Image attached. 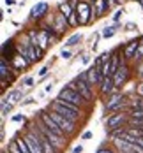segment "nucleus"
Here are the masks:
<instances>
[{
	"mask_svg": "<svg viewBox=\"0 0 143 153\" xmlns=\"http://www.w3.org/2000/svg\"><path fill=\"white\" fill-rule=\"evenodd\" d=\"M115 83H113V77H104L103 85H101V95H111L115 92Z\"/></svg>",
	"mask_w": 143,
	"mask_h": 153,
	"instance_id": "2eb2a0df",
	"label": "nucleus"
},
{
	"mask_svg": "<svg viewBox=\"0 0 143 153\" xmlns=\"http://www.w3.org/2000/svg\"><path fill=\"white\" fill-rule=\"evenodd\" d=\"M2 153H9V152H7V150H4V152H2Z\"/></svg>",
	"mask_w": 143,
	"mask_h": 153,
	"instance_id": "a19ab883",
	"label": "nucleus"
},
{
	"mask_svg": "<svg viewBox=\"0 0 143 153\" xmlns=\"http://www.w3.org/2000/svg\"><path fill=\"white\" fill-rule=\"evenodd\" d=\"M140 76L143 77V62H142V63H140Z\"/></svg>",
	"mask_w": 143,
	"mask_h": 153,
	"instance_id": "e433bc0d",
	"label": "nucleus"
},
{
	"mask_svg": "<svg viewBox=\"0 0 143 153\" xmlns=\"http://www.w3.org/2000/svg\"><path fill=\"white\" fill-rule=\"evenodd\" d=\"M5 99H7L9 102H13V104L19 102V99H21V90H11V92L5 95Z\"/></svg>",
	"mask_w": 143,
	"mask_h": 153,
	"instance_id": "f3484780",
	"label": "nucleus"
},
{
	"mask_svg": "<svg viewBox=\"0 0 143 153\" xmlns=\"http://www.w3.org/2000/svg\"><path fill=\"white\" fill-rule=\"evenodd\" d=\"M129 118H127L126 113H111L110 116H108V120H106V130H110V132H113V130H117V128H122V125L127 122Z\"/></svg>",
	"mask_w": 143,
	"mask_h": 153,
	"instance_id": "423d86ee",
	"label": "nucleus"
},
{
	"mask_svg": "<svg viewBox=\"0 0 143 153\" xmlns=\"http://www.w3.org/2000/svg\"><path fill=\"white\" fill-rule=\"evenodd\" d=\"M90 62V56H83V63H88Z\"/></svg>",
	"mask_w": 143,
	"mask_h": 153,
	"instance_id": "4c0bfd02",
	"label": "nucleus"
},
{
	"mask_svg": "<svg viewBox=\"0 0 143 153\" xmlns=\"http://www.w3.org/2000/svg\"><path fill=\"white\" fill-rule=\"evenodd\" d=\"M74 11H76V9H74V7H73L71 4H69V0H67V2H62V4L58 5V13H62V14L65 16V18H69V16L73 14Z\"/></svg>",
	"mask_w": 143,
	"mask_h": 153,
	"instance_id": "dca6fc26",
	"label": "nucleus"
},
{
	"mask_svg": "<svg viewBox=\"0 0 143 153\" xmlns=\"http://www.w3.org/2000/svg\"><path fill=\"white\" fill-rule=\"evenodd\" d=\"M14 4V0H5V5H13Z\"/></svg>",
	"mask_w": 143,
	"mask_h": 153,
	"instance_id": "58836bf2",
	"label": "nucleus"
},
{
	"mask_svg": "<svg viewBox=\"0 0 143 153\" xmlns=\"http://www.w3.org/2000/svg\"><path fill=\"white\" fill-rule=\"evenodd\" d=\"M92 136H94V134H92L90 130H87V132H83V136H81V139H83V141H88V139H92Z\"/></svg>",
	"mask_w": 143,
	"mask_h": 153,
	"instance_id": "a878e982",
	"label": "nucleus"
},
{
	"mask_svg": "<svg viewBox=\"0 0 143 153\" xmlns=\"http://www.w3.org/2000/svg\"><path fill=\"white\" fill-rule=\"evenodd\" d=\"M11 65H13V71L18 72V71H21V69H27L28 65H30V62L27 60V56L25 55H21V53H14L13 56H11Z\"/></svg>",
	"mask_w": 143,
	"mask_h": 153,
	"instance_id": "9b49d317",
	"label": "nucleus"
},
{
	"mask_svg": "<svg viewBox=\"0 0 143 153\" xmlns=\"http://www.w3.org/2000/svg\"><path fill=\"white\" fill-rule=\"evenodd\" d=\"M76 13H78V19L79 25H88L94 21V13H92V4L88 0H79L78 7H76Z\"/></svg>",
	"mask_w": 143,
	"mask_h": 153,
	"instance_id": "20e7f679",
	"label": "nucleus"
},
{
	"mask_svg": "<svg viewBox=\"0 0 143 153\" xmlns=\"http://www.w3.org/2000/svg\"><path fill=\"white\" fill-rule=\"evenodd\" d=\"M60 56H62L64 60H69V58H71V51H69V49H64L62 53H60Z\"/></svg>",
	"mask_w": 143,
	"mask_h": 153,
	"instance_id": "393cba45",
	"label": "nucleus"
},
{
	"mask_svg": "<svg viewBox=\"0 0 143 153\" xmlns=\"http://www.w3.org/2000/svg\"><path fill=\"white\" fill-rule=\"evenodd\" d=\"M23 85H25V86H32V85H34V77H25Z\"/></svg>",
	"mask_w": 143,
	"mask_h": 153,
	"instance_id": "c85d7f7f",
	"label": "nucleus"
},
{
	"mask_svg": "<svg viewBox=\"0 0 143 153\" xmlns=\"http://www.w3.org/2000/svg\"><path fill=\"white\" fill-rule=\"evenodd\" d=\"M73 153H83V146L79 144V146H76L74 150H73Z\"/></svg>",
	"mask_w": 143,
	"mask_h": 153,
	"instance_id": "72a5a7b5",
	"label": "nucleus"
},
{
	"mask_svg": "<svg viewBox=\"0 0 143 153\" xmlns=\"http://www.w3.org/2000/svg\"><path fill=\"white\" fill-rule=\"evenodd\" d=\"M9 153H21L19 148H18V144H16V141H13V143L9 144Z\"/></svg>",
	"mask_w": 143,
	"mask_h": 153,
	"instance_id": "4be33fe9",
	"label": "nucleus"
},
{
	"mask_svg": "<svg viewBox=\"0 0 143 153\" xmlns=\"http://www.w3.org/2000/svg\"><path fill=\"white\" fill-rule=\"evenodd\" d=\"M16 144H18V148H19V152L21 153H32L30 148H28V144H27V141H25V137H16Z\"/></svg>",
	"mask_w": 143,
	"mask_h": 153,
	"instance_id": "a211bd4d",
	"label": "nucleus"
},
{
	"mask_svg": "<svg viewBox=\"0 0 143 153\" xmlns=\"http://www.w3.org/2000/svg\"><path fill=\"white\" fill-rule=\"evenodd\" d=\"M115 33H117V27H106V28L103 30V33H101V35H103L104 39H110V37H113Z\"/></svg>",
	"mask_w": 143,
	"mask_h": 153,
	"instance_id": "aec40b11",
	"label": "nucleus"
},
{
	"mask_svg": "<svg viewBox=\"0 0 143 153\" xmlns=\"http://www.w3.org/2000/svg\"><path fill=\"white\" fill-rule=\"evenodd\" d=\"M136 2H138V4H143V0H136Z\"/></svg>",
	"mask_w": 143,
	"mask_h": 153,
	"instance_id": "ea45409f",
	"label": "nucleus"
},
{
	"mask_svg": "<svg viewBox=\"0 0 143 153\" xmlns=\"http://www.w3.org/2000/svg\"><path fill=\"white\" fill-rule=\"evenodd\" d=\"M53 90V83H49V85H46V88H44V93H49Z\"/></svg>",
	"mask_w": 143,
	"mask_h": 153,
	"instance_id": "473e14b6",
	"label": "nucleus"
},
{
	"mask_svg": "<svg viewBox=\"0 0 143 153\" xmlns=\"http://www.w3.org/2000/svg\"><path fill=\"white\" fill-rule=\"evenodd\" d=\"M126 104V99H124V95H120V93H115L113 97L108 99V102H106V113H117V111H120L122 107Z\"/></svg>",
	"mask_w": 143,
	"mask_h": 153,
	"instance_id": "1a4fd4ad",
	"label": "nucleus"
},
{
	"mask_svg": "<svg viewBox=\"0 0 143 153\" xmlns=\"http://www.w3.org/2000/svg\"><path fill=\"white\" fill-rule=\"evenodd\" d=\"M115 5H118V0H108V7L110 9H113Z\"/></svg>",
	"mask_w": 143,
	"mask_h": 153,
	"instance_id": "7c9ffc66",
	"label": "nucleus"
},
{
	"mask_svg": "<svg viewBox=\"0 0 143 153\" xmlns=\"http://www.w3.org/2000/svg\"><path fill=\"white\" fill-rule=\"evenodd\" d=\"M81 39H83V35H81V33H74V35H71V37H69V39L65 41V46H67V48L76 46V44H78Z\"/></svg>",
	"mask_w": 143,
	"mask_h": 153,
	"instance_id": "6ab92c4d",
	"label": "nucleus"
},
{
	"mask_svg": "<svg viewBox=\"0 0 143 153\" xmlns=\"http://www.w3.org/2000/svg\"><path fill=\"white\" fill-rule=\"evenodd\" d=\"M11 120H13V122H25V114H21V113H19V114H14Z\"/></svg>",
	"mask_w": 143,
	"mask_h": 153,
	"instance_id": "b1692460",
	"label": "nucleus"
},
{
	"mask_svg": "<svg viewBox=\"0 0 143 153\" xmlns=\"http://www.w3.org/2000/svg\"><path fill=\"white\" fill-rule=\"evenodd\" d=\"M69 28V21H67V18L62 14V13H57L55 18H53V21H51V25H49V30L51 32H57V33H62Z\"/></svg>",
	"mask_w": 143,
	"mask_h": 153,
	"instance_id": "6e6552de",
	"label": "nucleus"
},
{
	"mask_svg": "<svg viewBox=\"0 0 143 153\" xmlns=\"http://www.w3.org/2000/svg\"><path fill=\"white\" fill-rule=\"evenodd\" d=\"M48 113H49V116H51V118L57 122V125H58L64 132H65V136H67V137L74 136V132H76V128H78V127H76L78 123L73 122V120H67L65 116L58 114V113H55V111H48Z\"/></svg>",
	"mask_w": 143,
	"mask_h": 153,
	"instance_id": "7ed1b4c3",
	"label": "nucleus"
},
{
	"mask_svg": "<svg viewBox=\"0 0 143 153\" xmlns=\"http://www.w3.org/2000/svg\"><path fill=\"white\" fill-rule=\"evenodd\" d=\"M49 111H55V113L65 116L67 120H73V122H76V123L81 122V118H83V109H81V107L74 106V104H69V102H65V100H60V99L51 100Z\"/></svg>",
	"mask_w": 143,
	"mask_h": 153,
	"instance_id": "f257e3e1",
	"label": "nucleus"
},
{
	"mask_svg": "<svg viewBox=\"0 0 143 153\" xmlns=\"http://www.w3.org/2000/svg\"><path fill=\"white\" fill-rule=\"evenodd\" d=\"M126 28H127V30H134V28H136V25H134V23H127Z\"/></svg>",
	"mask_w": 143,
	"mask_h": 153,
	"instance_id": "f704fd0d",
	"label": "nucleus"
},
{
	"mask_svg": "<svg viewBox=\"0 0 143 153\" xmlns=\"http://www.w3.org/2000/svg\"><path fill=\"white\" fill-rule=\"evenodd\" d=\"M136 143H138L140 146H143V137H138V139H136Z\"/></svg>",
	"mask_w": 143,
	"mask_h": 153,
	"instance_id": "c9c22d12",
	"label": "nucleus"
},
{
	"mask_svg": "<svg viewBox=\"0 0 143 153\" xmlns=\"http://www.w3.org/2000/svg\"><path fill=\"white\" fill-rule=\"evenodd\" d=\"M87 77H88V85L94 88V86H99L101 88V85H103V81H104V76H103V72H101V67H88V71H87Z\"/></svg>",
	"mask_w": 143,
	"mask_h": 153,
	"instance_id": "0eeeda50",
	"label": "nucleus"
},
{
	"mask_svg": "<svg viewBox=\"0 0 143 153\" xmlns=\"http://www.w3.org/2000/svg\"><path fill=\"white\" fill-rule=\"evenodd\" d=\"M142 7H143V4H142Z\"/></svg>",
	"mask_w": 143,
	"mask_h": 153,
	"instance_id": "37998d69",
	"label": "nucleus"
},
{
	"mask_svg": "<svg viewBox=\"0 0 143 153\" xmlns=\"http://www.w3.org/2000/svg\"><path fill=\"white\" fill-rule=\"evenodd\" d=\"M129 77H131V69H129L127 62H122V65L118 67V71L113 74V83H115V88H117V90H118V88H122L127 81H129Z\"/></svg>",
	"mask_w": 143,
	"mask_h": 153,
	"instance_id": "39448f33",
	"label": "nucleus"
},
{
	"mask_svg": "<svg viewBox=\"0 0 143 153\" xmlns=\"http://www.w3.org/2000/svg\"><path fill=\"white\" fill-rule=\"evenodd\" d=\"M122 14H124V9H118V11H115V14H113V21H120Z\"/></svg>",
	"mask_w": 143,
	"mask_h": 153,
	"instance_id": "5701e85b",
	"label": "nucleus"
},
{
	"mask_svg": "<svg viewBox=\"0 0 143 153\" xmlns=\"http://www.w3.org/2000/svg\"><path fill=\"white\" fill-rule=\"evenodd\" d=\"M48 71H49L48 67H43V69L39 71V77H44V76H46V74H48Z\"/></svg>",
	"mask_w": 143,
	"mask_h": 153,
	"instance_id": "c756f323",
	"label": "nucleus"
},
{
	"mask_svg": "<svg viewBox=\"0 0 143 153\" xmlns=\"http://www.w3.org/2000/svg\"><path fill=\"white\" fill-rule=\"evenodd\" d=\"M97 153H118V152H115V150H111V148H99Z\"/></svg>",
	"mask_w": 143,
	"mask_h": 153,
	"instance_id": "cd10ccee",
	"label": "nucleus"
},
{
	"mask_svg": "<svg viewBox=\"0 0 143 153\" xmlns=\"http://www.w3.org/2000/svg\"><path fill=\"white\" fill-rule=\"evenodd\" d=\"M34 102H35V99H27V100H23V106H28V104H34Z\"/></svg>",
	"mask_w": 143,
	"mask_h": 153,
	"instance_id": "2f4dec72",
	"label": "nucleus"
},
{
	"mask_svg": "<svg viewBox=\"0 0 143 153\" xmlns=\"http://www.w3.org/2000/svg\"><path fill=\"white\" fill-rule=\"evenodd\" d=\"M57 99L65 100V102H69V104H74V106L81 107V109H83L85 106H88V102L83 99V95H81L79 92H76V90H73V88H69L67 85L58 92V97H57Z\"/></svg>",
	"mask_w": 143,
	"mask_h": 153,
	"instance_id": "f03ea898",
	"label": "nucleus"
},
{
	"mask_svg": "<svg viewBox=\"0 0 143 153\" xmlns=\"http://www.w3.org/2000/svg\"><path fill=\"white\" fill-rule=\"evenodd\" d=\"M140 46V39H133L129 41L126 46L122 48V58L124 60H134V55H136V49Z\"/></svg>",
	"mask_w": 143,
	"mask_h": 153,
	"instance_id": "9d476101",
	"label": "nucleus"
},
{
	"mask_svg": "<svg viewBox=\"0 0 143 153\" xmlns=\"http://www.w3.org/2000/svg\"><path fill=\"white\" fill-rule=\"evenodd\" d=\"M48 4L46 2H39V4H35L34 7H32V11H30V19H43L44 16L48 14Z\"/></svg>",
	"mask_w": 143,
	"mask_h": 153,
	"instance_id": "ddd939ff",
	"label": "nucleus"
},
{
	"mask_svg": "<svg viewBox=\"0 0 143 153\" xmlns=\"http://www.w3.org/2000/svg\"><path fill=\"white\" fill-rule=\"evenodd\" d=\"M142 137H143V134H142Z\"/></svg>",
	"mask_w": 143,
	"mask_h": 153,
	"instance_id": "79ce46f5",
	"label": "nucleus"
},
{
	"mask_svg": "<svg viewBox=\"0 0 143 153\" xmlns=\"http://www.w3.org/2000/svg\"><path fill=\"white\" fill-rule=\"evenodd\" d=\"M43 53H44L43 48H39L37 44H30L28 49L25 51V56H27V60L30 62V65H32V63H35V62H39L43 58Z\"/></svg>",
	"mask_w": 143,
	"mask_h": 153,
	"instance_id": "f8f14e48",
	"label": "nucleus"
},
{
	"mask_svg": "<svg viewBox=\"0 0 143 153\" xmlns=\"http://www.w3.org/2000/svg\"><path fill=\"white\" fill-rule=\"evenodd\" d=\"M136 95H138V97H142V99H143V83H140V85L136 86Z\"/></svg>",
	"mask_w": 143,
	"mask_h": 153,
	"instance_id": "bb28decb",
	"label": "nucleus"
},
{
	"mask_svg": "<svg viewBox=\"0 0 143 153\" xmlns=\"http://www.w3.org/2000/svg\"><path fill=\"white\" fill-rule=\"evenodd\" d=\"M134 60H138L140 63L143 62V39H140V46L136 49V55H134Z\"/></svg>",
	"mask_w": 143,
	"mask_h": 153,
	"instance_id": "412c9836",
	"label": "nucleus"
},
{
	"mask_svg": "<svg viewBox=\"0 0 143 153\" xmlns=\"http://www.w3.org/2000/svg\"><path fill=\"white\" fill-rule=\"evenodd\" d=\"M106 11H110V7H108V0H94V4H92L94 19L95 18H99V16H103Z\"/></svg>",
	"mask_w": 143,
	"mask_h": 153,
	"instance_id": "4468645a",
	"label": "nucleus"
}]
</instances>
